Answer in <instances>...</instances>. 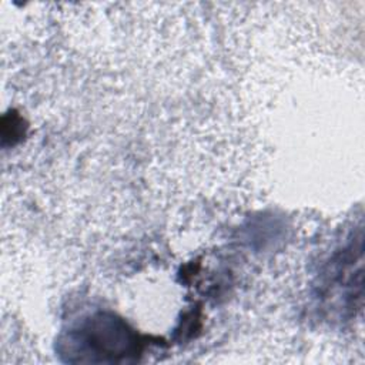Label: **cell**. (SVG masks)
I'll list each match as a JSON object with an SVG mask.
<instances>
[{"instance_id": "6da1fadb", "label": "cell", "mask_w": 365, "mask_h": 365, "mask_svg": "<svg viewBox=\"0 0 365 365\" xmlns=\"http://www.w3.org/2000/svg\"><path fill=\"white\" fill-rule=\"evenodd\" d=\"M66 352L70 361L120 362L135 355L137 336L114 317L98 315L68 334Z\"/></svg>"}]
</instances>
